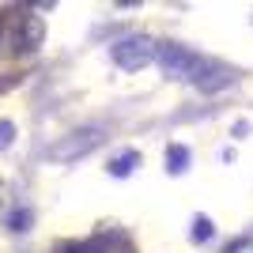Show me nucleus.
Masks as SVG:
<instances>
[{
    "label": "nucleus",
    "instance_id": "f257e3e1",
    "mask_svg": "<svg viewBox=\"0 0 253 253\" xmlns=\"http://www.w3.org/2000/svg\"><path fill=\"white\" fill-rule=\"evenodd\" d=\"M102 140H106V125H84V128H76V132H68L64 140H57V144L49 148V159H53V163L84 159L87 151H95Z\"/></svg>",
    "mask_w": 253,
    "mask_h": 253
},
{
    "label": "nucleus",
    "instance_id": "f03ea898",
    "mask_svg": "<svg viewBox=\"0 0 253 253\" xmlns=\"http://www.w3.org/2000/svg\"><path fill=\"white\" fill-rule=\"evenodd\" d=\"M110 57H114L117 68L136 72V68H144V64H151L159 57V45H155V38H148V34H132V38H121V42L110 49Z\"/></svg>",
    "mask_w": 253,
    "mask_h": 253
},
{
    "label": "nucleus",
    "instance_id": "7ed1b4c3",
    "mask_svg": "<svg viewBox=\"0 0 253 253\" xmlns=\"http://www.w3.org/2000/svg\"><path fill=\"white\" fill-rule=\"evenodd\" d=\"M159 64H163V72L170 80H197L204 61L185 45H159Z\"/></svg>",
    "mask_w": 253,
    "mask_h": 253
},
{
    "label": "nucleus",
    "instance_id": "20e7f679",
    "mask_svg": "<svg viewBox=\"0 0 253 253\" xmlns=\"http://www.w3.org/2000/svg\"><path fill=\"white\" fill-rule=\"evenodd\" d=\"M42 38H45V23H42V15H27V19H23L19 38H15V49L34 53L38 45H42Z\"/></svg>",
    "mask_w": 253,
    "mask_h": 253
},
{
    "label": "nucleus",
    "instance_id": "39448f33",
    "mask_svg": "<svg viewBox=\"0 0 253 253\" xmlns=\"http://www.w3.org/2000/svg\"><path fill=\"white\" fill-rule=\"evenodd\" d=\"M231 80H234L231 68H223V64H201V72H197L193 84L201 87V91H219V87H227Z\"/></svg>",
    "mask_w": 253,
    "mask_h": 253
},
{
    "label": "nucleus",
    "instance_id": "423d86ee",
    "mask_svg": "<svg viewBox=\"0 0 253 253\" xmlns=\"http://www.w3.org/2000/svg\"><path fill=\"white\" fill-rule=\"evenodd\" d=\"M185 167H189V148L170 144V148H167V170H170V174H185Z\"/></svg>",
    "mask_w": 253,
    "mask_h": 253
},
{
    "label": "nucleus",
    "instance_id": "0eeeda50",
    "mask_svg": "<svg viewBox=\"0 0 253 253\" xmlns=\"http://www.w3.org/2000/svg\"><path fill=\"white\" fill-rule=\"evenodd\" d=\"M136 163H140L136 151H125V155H117L114 163H110V174H114V178H128V170L136 167Z\"/></svg>",
    "mask_w": 253,
    "mask_h": 253
},
{
    "label": "nucleus",
    "instance_id": "6e6552de",
    "mask_svg": "<svg viewBox=\"0 0 253 253\" xmlns=\"http://www.w3.org/2000/svg\"><path fill=\"white\" fill-rule=\"evenodd\" d=\"M31 219H34V215H31V208H15V211H11V215H8L4 223H8V231L23 234V231H31Z\"/></svg>",
    "mask_w": 253,
    "mask_h": 253
},
{
    "label": "nucleus",
    "instance_id": "1a4fd4ad",
    "mask_svg": "<svg viewBox=\"0 0 253 253\" xmlns=\"http://www.w3.org/2000/svg\"><path fill=\"white\" fill-rule=\"evenodd\" d=\"M211 234H215L211 219H208V215H197V219H193V231H189V238H193V242H208Z\"/></svg>",
    "mask_w": 253,
    "mask_h": 253
},
{
    "label": "nucleus",
    "instance_id": "9d476101",
    "mask_svg": "<svg viewBox=\"0 0 253 253\" xmlns=\"http://www.w3.org/2000/svg\"><path fill=\"white\" fill-rule=\"evenodd\" d=\"M11 140H15V125L4 117V121H0V151H8V148H11Z\"/></svg>",
    "mask_w": 253,
    "mask_h": 253
},
{
    "label": "nucleus",
    "instance_id": "9b49d317",
    "mask_svg": "<svg viewBox=\"0 0 253 253\" xmlns=\"http://www.w3.org/2000/svg\"><path fill=\"white\" fill-rule=\"evenodd\" d=\"M61 253H102V250H98V242H84V246H64Z\"/></svg>",
    "mask_w": 253,
    "mask_h": 253
}]
</instances>
